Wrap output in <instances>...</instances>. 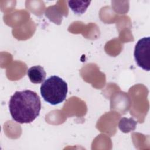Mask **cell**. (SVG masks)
I'll use <instances>...</instances> for the list:
<instances>
[{
	"instance_id": "1",
	"label": "cell",
	"mask_w": 150,
	"mask_h": 150,
	"mask_svg": "<svg viewBox=\"0 0 150 150\" xmlns=\"http://www.w3.org/2000/svg\"><path fill=\"white\" fill-rule=\"evenodd\" d=\"M40 110V97L32 90L17 91L10 98L9 112L12 119L18 123H31L39 115Z\"/></svg>"
},
{
	"instance_id": "2",
	"label": "cell",
	"mask_w": 150,
	"mask_h": 150,
	"mask_svg": "<svg viewBox=\"0 0 150 150\" xmlns=\"http://www.w3.org/2000/svg\"><path fill=\"white\" fill-rule=\"evenodd\" d=\"M67 91L66 82L56 75L47 78L40 86V94L43 100L53 105L62 103L66 99Z\"/></svg>"
},
{
	"instance_id": "3",
	"label": "cell",
	"mask_w": 150,
	"mask_h": 150,
	"mask_svg": "<svg viewBox=\"0 0 150 150\" xmlns=\"http://www.w3.org/2000/svg\"><path fill=\"white\" fill-rule=\"evenodd\" d=\"M137 65L147 71L150 70V38L144 37L139 39L135 46L134 53Z\"/></svg>"
},
{
	"instance_id": "4",
	"label": "cell",
	"mask_w": 150,
	"mask_h": 150,
	"mask_svg": "<svg viewBox=\"0 0 150 150\" xmlns=\"http://www.w3.org/2000/svg\"><path fill=\"white\" fill-rule=\"evenodd\" d=\"M27 75L32 83L40 84L45 79L46 73L42 66L38 65L30 67L27 71Z\"/></svg>"
},
{
	"instance_id": "5",
	"label": "cell",
	"mask_w": 150,
	"mask_h": 150,
	"mask_svg": "<svg viewBox=\"0 0 150 150\" xmlns=\"http://www.w3.org/2000/svg\"><path fill=\"white\" fill-rule=\"evenodd\" d=\"M137 122L133 118H127L125 117L122 118L119 121V129L124 133H128L130 131L135 130Z\"/></svg>"
},
{
	"instance_id": "6",
	"label": "cell",
	"mask_w": 150,
	"mask_h": 150,
	"mask_svg": "<svg viewBox=\"0 0 150 150\" xmlns=\"http://www.w3.org/2000/svg\"><path fill=\"white\" fill-rule=\"evenodd\" d=\"M91 1H68L69 6L76 13L83 14L90 5Z\"/></svg>"
}]
</instances>
